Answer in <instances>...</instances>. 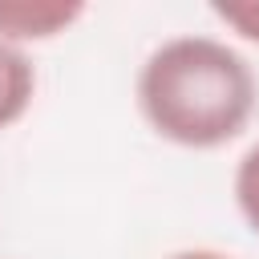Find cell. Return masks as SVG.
Segmentation results:
<instances>
[{"mask_svg": "<svg viewBox=\"0 0 259 259\" xmlns=\"http://www.w3.org/2000/svg\"><path fill=\"white\" fill-rule=\"evenodd\" d=\"M251 65L214 36H174L138 73V109L150 130L186 150H214L239 138L255 113Z\"/></svg>", "mask_w": 259, "mask_h": 259, "instance_id": "obj_1", "label": "cell"}, {"mask_svg": "<svg viewBox=\"0 0 259 259\" xmlns=\"http://www.w3.org/2000/svg\"><path fill=\"white\" fill-rule=\"evenodd\" d=\"M81 12L85 4L77 0H0V40L16 49L24 40H49L81 20Z\"/></svg>", "mask_w": 259, "mask_h": 259, "instance_id": "obj_2", "label": "cell"}, {"mask_svg": "<svg viewBox=\"0 0 259 259\" xmlns=\"http://www.w3.org/2000/svg\"><path fill=\"white\" fill-rule=\"evenodd\" d=\"M32 93H36L32 61H28L16 45L0 40V130L16 125V121L28 113Z\"/></svg>", "mask_w": 259, "mask_h": 259, "instance_id": "obj_3", "label": "cell"}, {"mask_svg": "<svg viewBox=\"0 0 259 259\" xmlns=\"http://www.w3.org/2000/svg\"><path fill=\"white\" fill-rule=\"evenodd\" d=\"M210 12L227 28H235L243 40L259 45V0H219V4H210Z\"/></svg>", "mask_w": 259, "mask_h": 259, "instance_id": "obj_5", "label": "cell"}, {"mask_svg": "<svg viewBox=\"0 0 259 259\" xmlns=\"http://www.w3.org/2000/svg\"><path fill=\"white\" fill-rule=\"evenodd\" d=\"M170 259H227L223 251H210V247H190V251H178Z\"/></svg>", "mask_w": 259, "mask_h": 259, "instance_id": "obj_6", "label": "cell"}, {"mask_svg": "<svg viewBox=\"0 0 259 259\" xmlns=\"http://www.w3.org/2000/svg\"><path fill=\"white\" fill-rule=\"evenodd\" d=\"M235 202L251 223V231L259 235V146H251L235 166Z\"/></svg>", "mask_w": 259, "mask_h": 259, "instance_id": "obj_4", "label": "cell"}]
</instances>
